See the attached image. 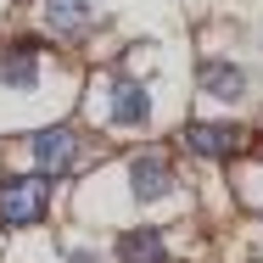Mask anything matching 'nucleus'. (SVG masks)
I'll use <instances>...</instances> for the list:
<instances>
[{
    "mask_svg": "<svg viewBox=\"0 0 263 263\" xmlns=\"http://www.w3.org/2000/svg\"><path fill=\"white\" fill-rule=\"evenodd\" d=\"M84 157V129L79 123H45L40 135H28V162L40 179H56V174H73Z\"/></svg>",
    "mask_w": 263,
    "mask_h": 263,
    "instance_id": "nucleus-1",
    "label": "nucleus"
},
{
    "mask_svg": "<svg viewBox=\"0 0 263 263\" xmlns=\"http://www.w3.org/2000/svg\"><path fill=\"white\" fill-rule=\"evenodd\" d=\"M51 213V185L40 174H11L0 179V224L23 230V224H40Z\"/></svg>",
    "mask_w": 263,
    "mask_h": 263,
    "instance_id": "nucleus-2",
    "label": "nucleus"
},
{
    "mask_svg": "<svg viewBox=\"0 0 263 263\" xmlns=\"http://www.w3.org/2000/svg\"><path fill=\"white\" fill-rule=\"evenodd\" d=\"M106 123H118V129H146V123H152V90H146L135 73H112Z\"/></svg>",
    "mask_w": 263,
    "mask_h": 263,
    "instance_id": "nucleus-5",
    "label": "nucleus"
},
{
    "mask_svg": "<svg viewBox=\"0 0 263 263\" xmlns=\"http://www.w3.org/2000/svg\"><path fill=\"white\" fill-rule=\"evenodd\" d=\"M185 146H191L202 162H235L247 146H252V135H247L241 123H218V118L202 123V118H196V123L185 129Z\"/></svg>",
    "mask_w": 263,
    "mask_h": 263,
    "instance_id": "nucleus-3",
    "label": "nucleus"
},
{
    "mask_svg": "<svg viewBox=\"0 0 263 263\" xmlns=\"http://www.w3.org/2000/svg\"><path fill=\"white\" fill-rule=\"evenodd\" d=\"M118 263H168V235L162 230H123L118 235Z\"/></svg>",
    "mask_w": 263,
    "mask_h": 263,
    "instance_id": "nucleus-6",
    "label": "nucleus"
},
{
    "mask_svg": "<svg viewBox=\"0 0 263 263\" xmlns=\"http://www.w3.org/2000/svg\"><path fill=\"white\" fill-rule=\"evenodd\" d=\"M202 90L218 96V101H241V96H247V73H241L235 62H208V67H202Z\"/></svg>",
    "mask_w": 263,
    "mask_h": 263,
    "instance_id": "nucleus-7",
    "label": "nucleus"
},
{
    "mask_svg": "<svg viewBox=\"0 0 263 263\" xmlns=\"http://www.w3.org/2000/svg\"><path fill=\"white\" fill-rule=\"evenodd\" d=\"M123 168H129V196H135V202H162V196L174 191V162H168L162 146L135 152Z\"/></svg>",
    "mask_w": 263,
    "mask_h": 263,
    "instance_id": "nucleus-4",
    "label": "nucleus"
},
{
    "mask_svg": "<svg viewBox=\"0 0 263 263\" xmlns=\"http://www.w3.org/2000/svg\"><path fill=\"white\" fill-rule=\"evenodd\" d=\"M45 23H51L62 40L84 34L90 28V0H45Z\"/></svg>",
    "mask_w": 263,
    "mask_h": 263,
    "instance_id": "nucleus-8",
    "label": "nucleus"
},
{
    "mask_svg": "<svg viewBox=\"0 0 263 263\" xmlns=\"http://www.w3.org/2000/svg\"><path fill=\"white\" fill-rule=\"evenodd\" d=\"M67 263H96V258H90V252H73V258H67Z\"/></svg>",
    "mask_w": 263,
    "mask_h": 263,
    "instance_id": "nucleus-9",
    "label": "nucleus"
}]
</instances>
